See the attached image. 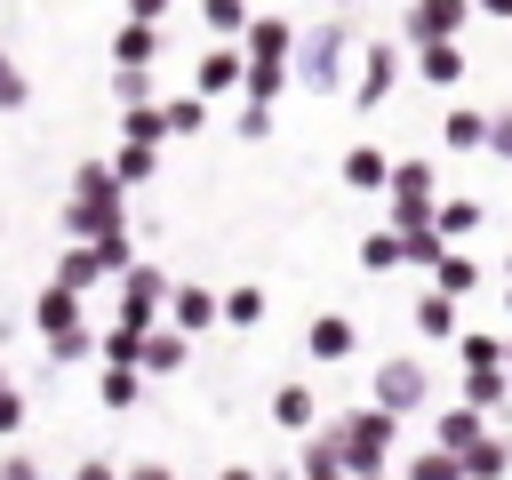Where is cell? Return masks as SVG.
Here are the masks:
<instances>
[{"label": "cell", "mask_w": 512, "mask_h": 480, "mask_svg": "<svg viewBox=\"0 0 512 480\" xmlns=\"http://www.w3.org/2000/svg\"><path fill=\"white\" fill-rule=\"evenodd\" d=\"M504 312H512V288H504Z\"/></svg>", "instance_id": "obj_52"}, {"label": "cell", "mask_w": 512, "mask_h": 480, "mask_svg": "<svg viewBox=\"0 0 512 480\" xmlns=\"http://www.w3.org/2000/svg\"><path fill=\"white\" fill-rule=\"evenodd\" d=\"M432 288H440V296H456V304H464V296H472V288H480V264H472V256H464V248H448V256H440V264H432Z\"/></svg>", "instance_id": "obj_27"}, {"label": "cell", "mask_w": 512, "mask_h": 480, "mask_svg": "<svg viewBox=\"0 0 512 480\" xmlns=\"http://www.w3.org/2000/svg\"><path fill=\"white\" fill-rule=\"evenodd\" d=\"M96 360V328H80V336H56L48 344V368H88Z\"/></svg>", "instance_id": "obj_37"}, {"label": "cell", "mask_w": 512, "mask_h": 480, "mask_svg": "<svg viewBox=\"0 0 512 480\" xmlns=\"http://www.w3.org/2000/svg\"><path fill=\"white\" fill-rule=\"evenodd\" d=\"M464 24H472V0H408L400 40H408V48H440V40H456Z\"/></svg>", "instance_id": "obj_9"}, {"label": "cell", "mask_w": 512, "mask_h": 480, "mask_svg": "<svg viewBox=\"0 0 512 480\" xmlns=\"http://www.w3.org/2000/svg\"><path fill=\"white\" fill-rule=\"evenodd\" d=\"M328 8H336V16H360V0H328Z\"/></svg>", "instance_id": "obj_49"}, {"label": "cell", "mask_w": 512, "mask_h": 480, "mask_svg": "<svg viewBox=\"0 0 512 480\" xmlns=\"http://www.w3.org/2000/svg\"><path fill=\"white\" fill-rule=\"evenodd\" d=\"M0 232H8V216H0Z\"/></svg>", "instance_id": "obj_54"}, {"label": "cell", "mask_w": 512, "mask_h": 480, "mask_svg": "<svg viewBox=\"0 0 512 480\" xmlns=\"http://www.w3.org/2000/svg\"><path fill=\"white\" fill-rule=\"evenodd\" d=\"M416 336H432V344H456V336H464V328H456V296L424 288V296H416Z\"/></svg>", "instance_id": "obj_22"}, {"label": "cell", "mask_w": 512, "mask_h": 480, "mask_svg": "<svg viewBox=\"0 0 512 480\" xmlns=\"http://www.w3.org/2000/svg\"><path fill=\"white\" fill-rule=\"evenodd\" d=\"M456 360H464V376H504L512 328H464V336H456Z\"/></svg>", "instance_id": "obj_15"}, {"label": "cell", "mask_w": 512, "mask_h": 480, "mask_svg": "<svg viewBox=\"0 0 512 480\" xmlns=\"http://www.w3.org/2000/svg\"><path fill=\"white\" fill-rule=\"evenodd\" d=\"M184 360H192V336H176V328H152L144 336V384H160V376H184Z\"/></svg>", "instance_id": "obj_19"}, {"label": "cell", "mask_w": 512, "mask_h": 480, "mask_svg": "<svg viewBox=\"0 0 512 480\" xmlns=\"http://www.w3.org/2000/svg\"><path fill=\"white\" fill-rule=\"evenodd\" d=\"M0 480H48V472H40L32 448H8V456H0Z\"/></svg>", "instance_id": "obj_41"}, {"label": "cell", "mask_w": 512, "mask_h": 480, "mask_svg": "<svg viewBox=\"0 0 512 480\" xmlns=\"http://www.w3.org/2000/svg\"><path fill=\"white\" fill-rule=\"evenodd\" d=\"M80 328H88V296H72V288H56V280H48V288L32 296V336H40V344H56V336H80Z\"/></svg>", "instance_id": "obj_11"}, {"label": "cell", "mask_w": 512, "mask_h": 480, "mask_svg": "<svg viewBox=\"0 0 512 480\" xmlns=\"http://www.w3.org/2000/svg\"><path fill=\"white\" fill-rule=\"evenodd\" d=\"M400 264H408V248H400V232H392V224L360 240V272H400Z\"/></svg>", "instance_id": "obj_31"}, {"label": "cell", "mask_w": 512, "mask_h": 480, "mask_svg": "<svg viewBox=\"0 0 512 480\" xmlns=\"http://www.w3.org/2000/svg\"><path fill=\"white\" fill-rule=\"evenodd\" d=\"M392 480H464V456H448V448H424V456H408Z\"/></svg>", "instance_id": "obj_32"}, {"label": "cell", "mask_w": 512, "mask_h": 480, "mask_svg": "<svg viewBox=\"0 0 512 480\" xmlns=\"http://www.w3.org/2000/svg\"><path fill=\"white\" fill-rule=\"evenodd\" d=\"M216 480H264V472H248V464H224V472H216Z\"/></svg>", "instance_id": "obj_46"}, {"label": "cell", "mask_w": 512, "mask_h": 480, "mask_svg": "<svg viewBox=\"0 0 512 480\" xmlns=\"http://www.w3.org/2000/svg\"><path fill=\"white\" fill-rule=\"evenodd\" d=\"M360 64V40H352V16H320L296 32V88L304 96H336Z\"/></svg>", "instance_id": "obj_3"}, {"label": "cell", "mask_w": 512, "mask_h": 480, "mask_svg": "<svg viewBox=\"0 0 512 480\" xmlns=\"http://www.w3.org/2000/svg\"><path fill=\"white\" fill-rule=\"evenodd\" d=\"M240 88H248V56L208 40V48H200V64H192V96H200V104H216V96H240Z\"/></svg>", "instance_id": "obj_10"}, {"label": "cell", "mask_w": 512, "mask_h": 480, "mask_svg": "<svg viewBox=\"0 0 512 480\" xmlns=\"http://www.w3.org/2000/svg\"><path fill=\"white\" fill-rule=\"evenodd\" d=\"M24 104H32V72L0 48V112H24Z\"/></svg>", "instance_id": "obj_36"}, {"label": "cell", "mask_w": 512, "mask_h": 480, "mask_svg": "<svg viewBox=\"0 0 512 480\" xmlns=\"http://www.w3.org/2000/svg\"><path fill=\"white\" fill-rule=\"evenodd\" d=\"M232 128H240V144H264V136H272V104H240Z\"/></svg>", "instance_id": "obj_40"}, {"label": "cell", "mask_w": 512, "mask_h": 480, "mask_svg": "<svg viewBox=\"0 0 512 480\" xmlns=\"http://www.w3.org/2000/svg\"><path fill=\"white\" fill-rule=\"evenodd\" d=\"M128 480H176V472H168L160 456H136V464H128Z\"/></svg>", "instance_id": "obj_45"}, {"label": "cell", "mask_w": 512, "mask_h": 480, "mask_svg": "<svg viewBox=\"0 0 512 480\" xmlns=\"http://www.w3.org/2000/svg\"><path fill=\"white\" fill-rule=\"evenodd\" d=\"M200 24H208L216 48H240L248 24H256V8H248V0H200Z\"/></svg>", "instance_id": "obj_20"}, {"label": "cell", "mask_w": 512, "mask_h": 480, "mask_svg": "<svg viewBox=\"0 0 512 480\" xmlns=\"http://www.w3.org/2000/svg\"><path fill=\"white\" fill-rule=\"evenodd\" d=\"M432 224H440V240H448V248H464V240H472V232L488 224V208L456 192V200H440V216H432Z\"/></svg>", "instance_id": "obj_25"}, {"label": "cell", "mask_w": 512, "mask_h": 480, "mask_svg": "<svg viewBox=\"0 0 512 480\" xmlns=\"http://www.w3.org/2000/svg\"><path fill=\"white\" fill-rule=\"evenodd\" d=\"M368 400L384 408V416H424L432 408V368L416 360V352H392V360H376V376H368Z\"/></svg>", "instance_id": "obj_6"}, {"label": "cell", "mask_w": 512, "mask_h": 480, "mask_svg": "<svg viewBox=\"0 0 512 480\" xmlns=\"http://www.w3.org/2000/svg\"><path fill=\"white\" fill-rule=\"evenodd\" d=\"M296 480H352V472H344V464L328 456V440L312 432V440H304V456H296Z\"/></svg>", "instance_id": "obj_35"}, {"label": "cell", "mask_w": 512, "mask_h": 480, "mask_svg": "<svg viewBox=\"0 0 512 480\" xmlns=\"http://www.w3.org/2000/svg\"><path fill=\"white\" fill-rule=\"evenodd\" d=\"M96 400H104L112 416H128V408L144 400V368H96Z\"/></svg>", "instance_id": "obj_26"}, {"label": "cell", "mask_w": 512, "mask_h": 480, "mask_svg": "<svg viewBox=\"0 0 512 480\" xmlns=\"http://www.w3.org/2000/svg\"><path fill=\"white\" fill-rule=\"evenodd\" d=\"M256 320H264V288H256V280L224 288V328H256Z\"/></svg>", "instance_id": "obj_33"}, {"label": "cell", "mask_w": 512, "mask_h": 480, "mask_svg": "<svg viewBox=\"0 0 512 480\" xmlns=\"http://www.w3.org/2000/svg\"><path fill=\"white\" fill-rule=\"evenodd\" d=\"M320 440H328V456L352 472V480H392L400 464H392V440H400V416H384L376 400H360V408H344V416H328L320 424Z\"/></svg>", "instance_id": "obj_1"}, {"label": "cell", "mask_w": 512, "mask_h": 480, "mask_svg": "<svg viewBox=\"0 0 512 480\" xmlns=\"http://www.w3.org/2000/svg\"><path fill=\"white\" fill-rule=\"evenodd\" d=\"M304 352H312L320 368H336V360H352V352H360V328H352L344 312H320V320L304 328Z\"/></svg>", "instance_id": "obj_17"}, {"label": "cell", "mask_w": 512, "mask_h": 480, "mask_svg": "<svg viewBox=\"0 0 512 480\" xmlns=\"http://www.w3.org/2000/svg\"><path fill=\"white\" fill-rule=\"evenodd\" d=\"M400 80H408V56H400V40H360V72H352V112H384Z\"/></svg>", "instance_id": "obj_8"}, {"label": "cell", "mask_w": 512, "mask_h": 480, "mask_svg": "<svg viewBox=\"0 0 512 480\" xmlns=\"http://www.w3.org/2000/svg\"><path fill=\"white\" fill-rule=\"evenodd\" d=\"M0 392H16V376H8V360H0Z\"/></svg>", "instance_id": "obj_50"}, {"label": "cell", "mask_w": 512, "mask_h": 480, "mask_svg": "<svg viewBox=\"0 0 512 480\" xmlns=\"http://www.w3.org/2000/svg\"><path fill=\"white\" fill-rule=\"evenodd\" d=\"M264 480H296V456H288V464H272V472H264Z\"/></svg>", "instance_id": "obj_48"}, {"label": "cell", "mask_w": 512, "mask_h": 480, "mask_svg": "<svg viewBox=\"0 0 512 480\" xmlns=\"http://www.w3.org/2000/svg\"><path fill=\"white\" fill-rule=\"evenodd\" d=\"M128 224H136V208H128V184L112 176V160H80L72 168V200H64V232L72 240H112Z\"/></svg>", "instance_id": "obj_2"}, {"label": "cell", "mask_w": 512, "mask_h": 480, "mask_svg": "<svg viewBox=\"0 0 512 480\" xmlns=\"http://www.w3.org/2000/svg\"><path fill=\"white\" fill-rule=\"evenodd\" d=\"M112 296H120V328H168L160 312H168V296H176V280L160 272V264H128L120 280H112Z\"/></svg>", "instance_id": "obj_7"}, {"label": "cell", "mask_w": 512, "mask_h": 480, "mask_svg": "<svg viewBox=\"0 0 512 480\" xmlns=\"http://www.w3.org/2000/svg\"><path fill=\"white\" fill-rule=\"evenodd\" d=\"M160 104H168V136H200V128H208V104H200L192 88H184V96H160Z\"/></svg>", "instance_id": "obj_34"}, {"label": "cell", "mask_w": 512, "mask_h": 480, "mask_svg": "<svg viewBox=\"0 0 512 480\" xmlns=\"http://www.w3.org/2000/svg\"><path fill=\"white\" fill-rule=\"evenodd\" d=\"M416 80H424V88H456V80H464V48H456V40L416 48Z\"/></svg>", "instance_id": "obj_24"}, {"label": "cell", "mask_w": 512, "mask_h": 480, "mask_svg": "<svg viewBox=\"0 0 512 480\" xmlns=\"http://www.w3.org/2000/svg\"><path fill=\"white\" fill-rule=\"evenodd\" d=\"M128 264H144V256H136V232H112V240H72V248L56 256V288H72V296H88V288H104V280H120Z\"/></svg>", "instance_id": "obj_4"}, {"label": "cell", "mask_w": 512, "mask_h": 480, "mask_svg": "<svg viewBox=\"0 0 512 480\" xmlns=\"http://www.w3.org/2000/svg\"><path fill=\"white\" fill-rule=\"evenodd\" d=\"M440 144H448V152H488V112H480V104H448Z\"/></svg>", "instance_id": "obj_21"}, {"label": "cell", "mask_w": 512, "mask_h": 480, "mask_svg": "<svg viewBox=\"0 0 512 480\" xmlns=\"http://www.w3.org/2000/svg\"><path fill=\"white\" fill-rule=\"evenodd\" d=\"M120 144H168V104H144V112H120Z\"/></svg>", "instance_id": "obj_28"}, {"label": "cell", "mask_w": 512, "mask_h": 480, "mask_svg": "<svg viewBox=\"0 0 512 480\" xmlns=\"http://www.w3.org/2000/svg\"><path fill=\"white\" fill-rule=\"evenodd\" d=\"M264 416H272L280 432H320V392H312V384H272Z\"/></svg>", "instance_id": "obj_18"}, {"label": "cell", "mask_w": 512, "mask_h": 480, "mask_svg": "<svg viewBox=\"0 0 512 480\" xmlns=\"http://www.w3.org/2000/svg\"><path fill=\"white\" fill-rule=\"evenodd\" d=\"M112 104H120V112L160 104V72H112Z\"/></svg>", "instance_id": "obj_30"}, {"label": "cell", "mask_w": 512, "mask_h": 480, "mask_svg": "<svg viewBox=\"0 0 512 480\" xmlns=\"http://www.w3.org/2000/svg\"><path fill=\"white\" fill-rule=\"evenodd\" d=\"M144 336H152V328H120V320L96 328V368H136V360H144Z\"/></svg>", "instance_id": "obj_23"}, {"label": "cell", "mask_w": 512, "mask_h": 480, "mask_svg": "<svg viewBox=\"0 0 512 480\" xmlns=\"http://www.w3.org/2000/svg\"><path fill=\"white\" fill-rule=\"evenodd\" d=\"M112 176H120L128 192H144V184L160 176V152H152V144H120V152H112Z\"/></svg>", "instance_id": "obj_29"}, {"label": "cell", "mask_w": 512, "mask_h": 480, "mask_svg": "<svg viewBox=\"0 0 512 480\" xmlns=\"http://www.w3.org/2000/svg\"><path fill=\"white\" fill-rule=\"evenodd\" d=\"M472 8H480V16H512V0H472Z\"/></svg>", "instance_id": "obj_47"}, {"label": "cell", "mask_w": 512, "mask_h": 480, "mask_svg": "<svg viewBox=\"0 0 512 480\" xmlns=\"http://www.w3.org/2000/svg\"><path fill=\"white\" fill-rule=\"evenodd\" d=\"M168 8H176V0H128V24H160V32H168Z\"/></svg>", "instance_id": "obj_43"}, {"label": "cell", "mask_w": 512, "mask_h": 480, "mask_svg": "<svg viewBox=\"0 0 512 480\" xmlns=\"http://www.w3.org/2000/svg\"><path fill=\"white\" fill-rule=\"evenodd\" d=\"M72 480H128V472H120L112 456H80V464H72Z\"/></svg>", "instance_id": "obj_44"}, {"label": "cell", "mask_w": 512, "mask_h": 480, "mask_svg": "<svg viewBox=\"0 0 512 480\" xmlns=\"http://www.w3.org/2000/svg\"><path fill=\"white\" fill-rule=\"evenodd\" d=\"M24 424H32V392L16 384V392H0V440H24Z\"/></svg>", "instance_id": "obj_39"}, {"label": "cell", "mask_w": 512, "mask_h": 480, "mask_svg": "<svg viewBox=\"0 0 512 480\" xmlns=\"http://www.w3.org/2000/svg\"><path fill=\"white\" fill-rule=\"evenodd\" d=\"M488 152L512 168V104H504V112H488Z\"/></svg>", "instance_id": "obj_42"}, {"label": "cell", "mask_w": 512, "mask_h": 480, "mask_svg": "<svg viewBox=\"0 0 512 480\" xmlns=\"http://www.w3.org/2000/svg\"><path fill=\"white\" fill-rule=\"evenodd\" d=\"M504 384H512V360H504Z\"/></svg>", "instance_id": "obj_53"}, {"label": "cell", "mask_w": 512, "mask_h": 480, "mask_svg": "<svg viewBox=\"0 0 512 480\" xmlns=\"http://www.w3.org/2000/svg\"><path fill=\"white\" fill-rule=\"evenodd\" d=\"M336 176H344V192H392V152H376V144H352L344 160H336Z\"/></svg>", "instance_id": "obj_16"}, {"label": "cell", "mask_w": 512, "mask_h": 480, "mask_svg": "<svg viewBox=\"0 0 512 480\" xmlns=\"http://www.w3.org/2000/svg\"><path fill=\"white\" fill-rule=\"evenodd\" d=\"M160 48H168L160 24H120L112 32V72H160Z\"/></svg>", "instance_id": "obj_14"}, {"label": "cell", "mask_w": 512, "mask_h": 480, "mask_svg": "<svg viewBox=\"0 0 512 480\" xmlns=\"http://www.w3.org/2000/svg\"><path fill=\"white\" fill-rule=\"evenodd\" d=\"M488 440V416L472 408V400H448L440 416H432V448H448V456H472Z\"/></svg>", "instance_id": "obj_13"}, {"label": "cell", "mask_w": 512, "mask_h": 480, "mask_svg": "<svg viewBox=\"0 0 512 480\" xmlns=\"http://www.w3.org/2000/svg\"><path fill=\"white\" fill-rule=\"evenodd\" d=\"M456 400H472V408L488 416V408H504V400H512V384H504V376H464V392H456Z\"/></svg>", "instance_id": "obj_38"}, {"label": "cell", "mask_w": 512, "mask_h": 480, "mask_svg": "<svg viewBox=\"0 0 512 480\" xmlns=\"http://www.w3.org/2000/svg\"><path fill=\"white\" fill-rule=\"evenodd\" d=\"M384 216L392 232H424L440 216V168L416 152V160H392V192H384Z\"/></svg>", "instance_id": "obj_5"}, {"label": "cell", "mask_w": 512, "mask_h": 480, "mask_svg": "<svg viewBox=\"0 0 512 480\" xmlns=\"http://www.w3.org/2000/svg\"><path fill=\"white\" fill-rule=\"evenodd\" d=\"M216 320H224V296L200 288V280H176V296H168V328H176V336H208Z\"/></svg>", "instance_id": "obj_12"}, {"label": "cell", "mask_w": 512, "mask_h": 480, "mask_svg": "<svg viewBox=\"0 0 512 480\" xmlns=\"http://www.w3.org/2000/svg\"><path fill=\"white\" fill-rule=\"evenodd\" d=\"M504 280H512V256H504Z\"/></svg>", "instance_id": "obj_51"}]
</instances>
